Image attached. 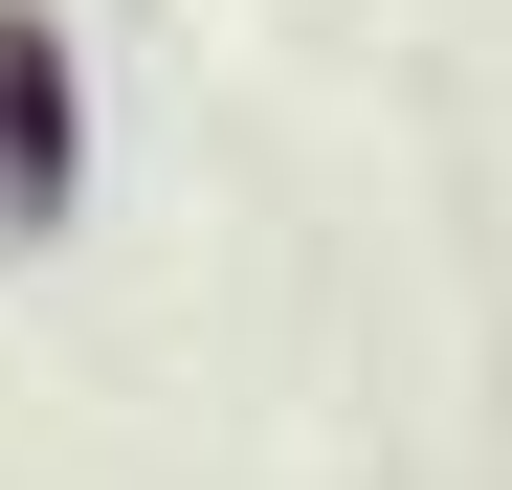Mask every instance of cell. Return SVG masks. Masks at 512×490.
Listing matches in <instances>:
<instances>
[{"label": "cell", "mask_w": 512, "mask_h": 490, "mask_svg": "<svg viewBox=\"0 0 512 490\" xmlns=\"http://www.w3.org/2000/svg\"><path fill=\"white\" fill-rule=\"evenodd\" d=\"M0 201H67V67H45V23H0Z\"/></svg>", "instance_id": "cell-1"}]
</instances>
